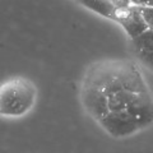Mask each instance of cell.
Masks as SVG:
<instances>
[{
  "instance_id": "obj_1",
  "label": "cell",
  "mask_w": 153,
  "mask_h": 153,
  "mask_svg": "<svg viewBox=\"0 0 153 153\" xmlns=\"http://www.w3.org/2000/svg\"><path fill=\"white\" fill-rule=\"evenodd\" d=\"M37 89L30 79L16 76L0 84V116L19 117L33 107Z\"/></svg>"
},
{
  "instance_id": "obj_2",
  "label": "cell",
  "mask_w": 153,
  "mask_h": 153,
  "mask_svg": "<svg viewBox=\"0 0 153 153\" xmlns=\"http://www.w3.org/2000/svg\"><path fill=\"white\" fill-rule=\"evenodd\" d=\"M100 124L105 128V130L110 133L115 138H123L140 130V125L138 120L126 110L121 111H108L100 120Z\"/></svg>"
},
{
  "instance_id": "obj_3",
  "label": "cell",
  "mask_w": 153,
  "mask_h": 153,
  "mask_svg": "<svg viewBox=\"0 0 153 153\" xmlns=\"http://www.w3.org/2000/svg\"><path fill=\"white\" fill-rule=\"evenodd\" d=\"M112 19L123 26L128 36L130 37V40L148 30V25L142 14V8L138 4H130V5L123 8H115Z\"/></svg>"
},
{
  "instance_id": "obj_4",
  "label": "cell",
  "mask_w": 153,
  "mask_h": 153,
  "mask_svg": "<svg viewBox=\"0 0 153 153\" xmlns=\"http://www.w3.org/2000/svg\"><path fill=\"white\" fill-rule=\"evenodd\" d=\"M80 97H82V103L84 108L97 121L101 120L105 115L110 111L107 103V96L105 94L102 89H100L96 85L83 83Z\"/></svg>"
},
{
  "instance_id": "obj_5",
  "label": "cell",
  "mask_w": 153,
  "mask_h": 153,
  "mask_svg": "<svg viewBox=\"0 0 153 153\" xmlns=\"http://www.w3.org/2000/svg\"><path fill=\"white\" fill-rule=\"evenodd\" d=\"M116 64V74L124 89L130 92L142 93L148 92V87L142 78L139 69L130 61H115Z\"/></svg>"
},
{
  "instance_id": "obj_6",
  "label": "cell",
  "mask_w": 153,
  "mask_h": 153,
  "mask_svg": "<svg viewBox=\"0 0 153 153\" xmlns=\"http://www.w3.org/2000/svg\"><path fill=\"white\" fill-rule=\"evenodd\" d=\"M138 120L140 128H146L153 121V98L151 97L149 92L137 93L134 100L126 108Z\"/></svg>"
},
{
  "instance_id": "obj_7",
  "label": "cell",
  "mask_w": 153,
  "mask_h": 153,
  "mask_svg": "<svg viewBox=\"0 0 153 153\" xmlns=\"http://www.w3.org/2000/svg\"><path fill=\"white\" fill-rule=\"evenodd\" d=\"M131 42L140 59L147 55H151L153 52V30L148 28L144 32H142L140 35L131 38Z\"/></svg>"
},
{
  "instance_id": "obj_8",
  "label": "cell",
  "mask_w": 153,
  "mask_h": 153,
  "mask_svg": "<svg viewBox=\"0 0 153 153\" xmlns=\"http://www.w3.org/2000/svg\"><path fill=\"white\" fill-rule=\"evenodd\" d=\"M135 92H130L126 89H120L119 92L114 93L107 97V103L110 111H121V110H126L130 102L135 97Z\"/></svg>"
},
{
  "instance_id": "obj_9",
  "label": "cell",
  "mask_w": 153,
  "mask_h": 153,
  "mask_svg": "<svg viewBox=\"0 0 153 153\" xmlns=\"http://www.w3.org/2000/svg\"><path fill=\"white\" fill-rule=\"evenodd\" d=\"M84 7L96 13L101 14L105 18L112 19L114 17L115 5L111 3V0H85Z\"/></svg>"
},
{
  "instance_id": "obj_10",
  "label": "cell",
  "mask_w": 153,
  "mask_h": 153,
  "mask_svg": "<svg viewBox=\"0 0 153 153\" xmlns=\"http://www.w3.org/2000/svg\"><path fill=\"white\" fill-rule=\"evenodd\" d=\"M142 8V14L144 17L148 28L153 30V7L152 5H140Z\"/></svg>"
},
{
  "instance_id": "obj_11",
  "label": "cell",
  "mask_w": 153,
  "mask_h": 153,
  "mask_svg": "<svg viewBox=\"0 0 153 153\" xmlns=\"http://www.w3.org/2000/svg\"><path fill=\"white\" fill-rule=\"evenodd\" d=\"M111 3L115 5V8H123V7H128L131 4L130 0H111Z\"/></svg>"
},
{
  "instance_id": "obj_12",
  "label": "cell",
  "mask_w": 153,
  "mask_h": 153,
  "mask_svg": "<svg viewBox=\"0 0 153 153\" xmlns=\"http://www.w3.org/2000/svg\"><path fill=\"white\" fill-rule=\"evenodd\" d=\"M139 5H152L153 7V0H139Z\"/></svg>"
},
{
  "instance_id": "obj_13",
  "label": "cell",
  "mask_w": 153,
  "mask_h": 153,
  "mask_svg": "<svg viewBox=\"0 0 153 153\" xmlns=\"http://www.w3.org/2000/svg\"><path fill=\"white\" fill-rule=\"evenodd\" d=\"M131 1V4H138V5H139V0H130Z\"/></svg>"
},
{
  "instance_id": "obj_14",
  "label": "cell",
  "mask_w": 153,
  "mask_h": 153,
  "mask_svg": "<svg viewBox=\"0 0 153 153\" xmlns=\"http://www.w3.org/2000/svg\"><path fill=\"white\" fill-rule=\"evenodd\" d=\"M76 1H78V3H80V4H82V5H84V3H85V0H76Z\"/></svg>"
}]
</instances>
